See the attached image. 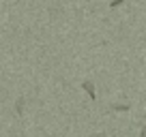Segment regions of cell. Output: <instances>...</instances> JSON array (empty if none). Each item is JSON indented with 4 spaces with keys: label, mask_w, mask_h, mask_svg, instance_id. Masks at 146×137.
I'll return each mask as SVG.
<instances>
[{
    "label": "cell",
    "mask_w": 146,
    "mask_h": 137,
    "mask_svg": "<svg viewBox=\"0 0 146 137\" xmlns=\"http://www.w3.org/2000/svg\"><path fill=\"white\" fill-rule=\"evenodd\" d=\"M82 88H84V92H88V96H90L92 101L97 99V92H95V84H92V82H88V79H86V82L82 84Z\"/></svg>",
    "instance_id": "1"
},
{
    "label": "cell",
    "mask_w": 146,
    "mask_h": 137,
    "mask_svg": "<svg viewBox=\"0 0 146 137\" xmlns=\"http://www.w3.org/2000/svg\"><path fill=\"white\" fill-rule=\"evenodd\" d=\"M24 103H26V101H24V99H17V105H15V111H17L19 116L24 114Z\"/></svg>",
    "instance_id": "2"
},
{
    "label": "cell",
    "mask_w": 146,
    "mask_h": 137,
    "mask_svg": "<svg viewBox=\"0 0 146 137\" xmlns=\"http://www.w3.org/2000/svg\"><path fill=\"white\" fill-rule=\"evenodd\" d=\"M112 109H116V111H127V109H129V105H114Z\"/></svg>",
    "instance_id": "3"
},
{
    "label": "cell",
    "mask_w": 146,
    "mask_h": 137,
    "mask_svg": "<svg viewBox=\"0 0 146 137\" xmlns=\"http://www.w3.org/2000/svg\"><path fill=\"white\" fill-rule=\"evenodd\" d=\"M123 2H125V0H112V5H110V9H116V7H118V5H123Z\"/></svg>",
    "instance_id": "4"
},
{
    "label": "cell",
    "mask_w": 146,
    "mask_h": 137,
    "mask_svg": "<svg viewBox=\"0 0 146 137\" xmlns=\"http://www.w3.org/2000/svg\"><path fill=\"white\" fill-rule=\"evenodd\" d=\"M140 137H146V126L142 128V133H140Z\"/></svg>",
    "instance_id": "5"
}]
</instances>
